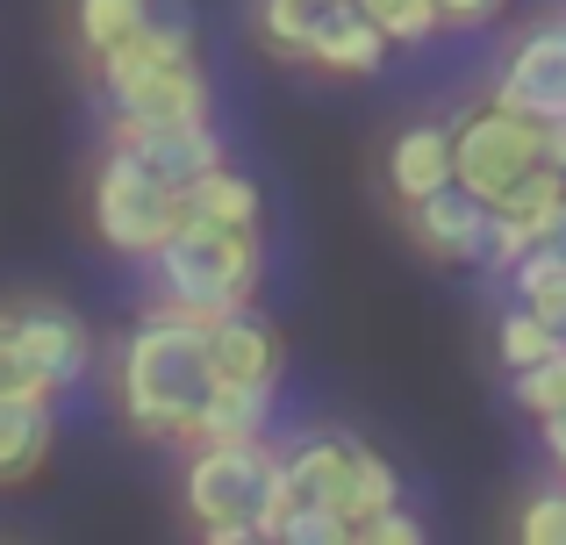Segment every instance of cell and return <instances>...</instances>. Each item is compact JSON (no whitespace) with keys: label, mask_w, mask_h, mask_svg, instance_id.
<instances>
[{"label":"cell","mask_w":566,"mask_h":545,"mask_svg":"<svg viewBox=\"0 0 566 545\" xmlns=\"http://www.w3.org/2000/svg\"><path fill=\"white\" fill-rule=\"evenodd\" d=\"M216 388V366H208V337L201 316H144L137 331L115 352V402L123 423L151 446H187V423L201 409V395Z\"/></svg>","instance_id":"obj_1"},{"label":"cell","mask_w":566,"mask_h":545,"mask_svg":"<svg viewBox=\"0 0 566 545\" xmlns=\"http://www.w3.org/2000/svg\"><path fill=\"white\" fill-rule=\"evenodd\" d=\"M265 252L259 230H230V223H201L180 216L166 238L151 244V287L172 316H222V308H244L259 294Z\"/></svg>","instance_id":"obj_2"},{"label":"cell","mask_w":566,"mask_h":545,"mask_svg":"<svg viewBox=\"0 0 566 545\" xmlns=\"http://www.w3.org/2000/svg\"><path fill=\"white\" fill-rule=\"evenodd\" d=\"M180 503L193 517V532L216 545H251L273 532L280 510V467L265 438H201L187 446L180 467Z\"/></svg>","instance_id":"obj_3"},{"label":"cell","mask_w":566,"mask_h":545,"mask_svg":"<svg viewBox=\"0 0 566 545\" xmlns=\"http://www.w3.org/2000/svg\"><path fill=\"white\" fill-rule=\"evenodd\" d=\"M101 86H108L115 129H144V123H201L208 115V72L193 57H158L151 43H115L94 57Z\"/></svg>","instance_id":"obj_4"},{"label":"cell","mask_w":566,"mask_h":545,"mask_svg":"<svg viewBox=\"0 0 566 545\" xmlns=\"http://www.w3.org/2000/svg\"><path fill=\"white\" fill-rule=\"evenodd\" d=\"M444 129H452V180L481 201H502L531 166L553 158V123H531V115L502 108V101H488V108L459 115Z\"/></svg>","instance_id":"obj_5"},{"label":"cell","mask_w":566,"mask_h":545,"mask_svg":"<svg viewBox=\"0 0 566 545\" xmlns=\"http://www.w3.org/2000/svg\"><path fill=\"white\" fill-rule=\"evenodd\" d=\"M172 223H180V195H172L129 144L108 137L101 172H94V230H101V244L123 252V259H151V244L166 238Z\"/></svg>","instance_id":"obj_6"},{"label":"cell","mask_w":566,"mask_h":545,"mask_svg":"<svg viewBox=\"0 0 566 545\" xmlns=\"http://www.w3.org/2000/svg\"><path fill=\"white\" fill-rule=\"evenodd\" d=\"M495 101L531 115V123H559L566 115V8L531 14L510 36V51L495 65Z\"/></svg>","instance_id":"obj_7"},{"label":"cell","mask_w":566,"mask_h":545,"mask_svg":"<svg viewBox=\"0 0 566 545\" xmlns=\"http://www.w3.org/2000/svg\"><path fill=\"white\" fill-rule=\"evenodd\" d=\"M8 316H14V337H22L29 366L43 374L51 395L80 388V380L94 374V331H86L65 302H8Z\"/></svg>","instance_id":"obj_8"},{"label":"cell","mask_w":566,"mask_h":545,"mask_svg":"<svg viewBox=\"0 0 566 545\" xmlns=\"http://www.w3.org/2000/svg\"><path fill=\"white\" fill-rule=\"evenodd\" d=\"M401 216H409V238L423 244L430 259L481 266V252H488V201L467 195L459 180H444V187H430V195L401 201Z\"/></svg>","instance_id":"obj_9"},{"label":"cell","mask_w":566,"mask_h":545,"mask_svg":"<svg viewBox=\"0 0 566 545\" xmlns=\"http://www.w3.org/2000/svg\"><path fill=\"white\" fill-rule=\"evenodd\" d=\"M302 57L323 65V72H337V80H366V72H380L387 36L359 14V0H316L308 36H302Z\"/></svg>","instance_id":"obj_10"},{"label":"cell","mask_w":566,"mask_h":545,"mask_svg":"<svg viewBox=\"0 0 566 545\" xmlns=\"http://www.w3.org/2000/svg\"><path fill=\"white\" fill-rule=\"evenodd\" d=\"M352 446L359 438H294L287 452H273L280 467V510H337L352 474ZM345 517V510H337Z\"/></svg>","instance_id":"obj_11"},{"label":"cell","mask_w":566,"mask_h":545,"mask_svg":"<svg viewBox=\"0 0 566 545\" xmlns=\"http://www.w3.org/2000/svg\"><path fill=\"white\" fill-rule=\"evenodd\" d=\"M115 144H129V151L144 158V166L158 172V180L180 195L187 180H201L208 166H222V137L201 123H144V129H115Z\"/></svg>","instance_id":"obj_12"},{"label":"cell","mask_w":566,"mask_h":545,"mask_svg":"<svg viewBox=\"0 0 566 545\" xmlns=\"http://www.w3.org/2000/svg\"><path fill=\"white\" fill-rule=\"evenodd\" d=\"M201 337H208V366H216V380H280V337H273V323L251 316V302L208 316Z\"/></svg>","instance_id":"obj_13"},{"label":"cell","mask_w":566,"mask_h":545,"mask_svg":"<svg viewBox=\"0 0 566 545\" xmlns=\"http://www.w3.org/2000/svg\"><path fill=\"white\" fill-rule=\"evenodd\" d=\"M51 460V395L0 388V489H22Z\"/></svg>","instance_id":"obj_14"},{"label":"cell","mask_w":566,"mask_h":545,"mask_svg":"<svg viewBox=\"0 0 566 545\" xmlns=\"http://www.w3.org/2000/svg\"><path fill=\"white\" fill-rule=\"evenodd\" d=\"M265 423H273V380H216L187 423V446H201V438H265Z\"/></svg>","instance_id":"obj_15"},{"label":"cell","mask_w":566,"mask_h":545,"mask_svg":"<svg viewBox=\"0 0 566 545\" xmlns=\"http://www.w3.org/2000/svg\"><path fill=\"white\" fill-rule=\"evenodd\" d=\"M452 180V129L444 123H409L395 137V151H387V195L395 201H416L430 195V187Z\"/></svg>","instance_id":"obj_16"},{"label":"cell","mask_w":566,"mask_h":545,"mask_svg":"<svg viewBox=\"0 0 566 545\" xmlns=\"http://www.w3.org/2000/svg\"><path fill=\"white\" fill-rule=\"evenodd\" d=\"M502 273L516 280V302H524L531 316H545V323L566 337V230H559V238L524 244V252H516Z\"/></svg>","instance_id":"obj_17"},{"label":"cell","mask_w":566,"mask_h":545,"mask_svg":"<svg viewBox=\"0 0 566 545\" xmlns=\"http://www.w3.org/2000/svg\"><path fill=\"white\" fill-rule=\"evenodd\" d=\"M180 216H201V223H230V230H259V187L230 166H208L201 180L180 187Z\"/></svg>","instance_id":"obj_18"},{"label":"cell","mask_w":566,"mask_h":545,"mask_svg":"<svg viewBox=\"0 0 566 545\" xmlns=\"http://www.w3.org/2000/svg\"><path fill=\"white\" fill-rule=\"evenodd\" d=\"M144 14H151V0H72V43L86 57H101L115 43L144 36Z\"/></svg>","instance_id":"obj_19"},{"label":"cell","mask_w":566,"mask_h":545,"mask_svg":"<svg viewBox=\"0 0 566 545\" xmlns=\"http://www.w3.org/2000/svg\"><path fill=\"white\" fill-rule=\"evenodd\" d=\"M387 503H401V481H395V467H387L380 452L352 446V474H345V495H337L345 524H366V517H374V510H387Z\"/></svg>","instance_id":"obj_20"},{"label":"cell","mask_w":566,"mask_h":545,"mask_svg":"<svg viewBox=\"0 0 566 545\" xmlns=\"http://www.w3.org/2000/svg\"><path fill=\"white\" fill-rule=\"evenodd\" d=\"M359 14L387 36V51H416V43H430L444 29L430 0H359Z\"/></svg>","instance_id":"obj_21"},{"label":"cell","mask_w":566,"mask_h":545,"mask_svg":"<svg viewBox=\"0 0 566 545\" xmlns=\"http://www.w3.org/2000/svg\"><path fill=\"white\" fill-rule=\"evenodd\" d=\"M510 395L531 409V417H545V409L566 402V337H559L553 352H538L531 366H510Z\"/></svg>","instance_id":"obj_22"},{"label":"cell","mask_w":566,"mask_h":545,"mask_svg":"<svg viewBox=\"0 0 566 545\" xmlns=\"http://www.w3.org/2000/svg\"><path fill=\"white\" fill-rule=\"evenodd\" d=\"M495 345H502V366H531V359H538V352H553V345H559V331H553V323H545V316H531L524 302H516L510 316H502Z\"/></svg>","instance_id":"obj_23"},{"label":"cell","mask_w":566,"mask_h":545,"mask_svg":"<svg viewBox=\"0 0 566 545\" xmlns=\"http://www.w3.org/2000/svg\"><path fill=\"white\" fill-rule=\"evenodd\" d=\"M265 538H280V545H345L352 524L337 517V510H273V532Z\"/></svg>","instance_id":"obj_24"},{"label":"cell","mask_w":566,"mask_h":545,"mask_svg":"<svg viewBox=\"0 0 566 545\" xmlns=\"http://www.w3.org/2000/svg\"><path fill=\"white\" fill-rule=\"evenodd\" d=\"M158 57H193V14L180 8V0H151V14H144V36Z\"/></svg>","instance_id":"obj_25"},{"label":"cell","mask_w":566,"mask_h":545,"mask_svg":"<svg viewBox=\"0 0 566 545\" xmlns=\"http://www.w3.org/2000/svg\"><path fill=\"white\" fill-rule=\"evenodd\" d=\"M308 14L316 0H259V29L280 57H302V36H308Z\"/></svg>","instance_id":"obj_26"},{"label":"cell","mask_w":566,"mask_h":545,"mask_svg":"<svg viewBox=\"0 0 566 545\" xmlns=\"http://www.w3.org/2000/svg\"><path fill=\"white\" fill-rule=\"evenodd\" d=\"M516 538L524 545H566V489H545L516 510Z\"/></svg>","instance_id":"obj_27"},{"label":"cell","mask_w":566,"mask_h":545,"mask_svg":"<svg viewBox=\"0 0 566 545\" xmlns=\"http://www.w3.org/2000/svg\"><path fill=\"white\" fill-rule=\"evenodd\" d=\"M352 538H366V545H423L430 532H423V524H416L401 503H387V510H374L366 524H352Z\"/></svg>","instance_id":"obj_28"},{"label":"cell","mask_w":566,"mask_h":545,"mask_svg":"<svg viewBox=\"0 0 566 545\" xmlns=\"http://www.w3.org/2000/svg\"><path fill=\"white\" fill-rule=\"evenodd\" d=\"M430 8H438L444 29H481V22H495V14H502V0H430Z\"/></svg>","instance_id":"obj_29"},{"label":"cell","mask_w":566,"mask_h":545,"mask_svg":"<svg viewBox=\"0 0 566 545\" xmlns=\"http://www.w3.org/2000/svg\"><path fill=\"white\" fill-rule=\"evenodd\" d=\"M538 431H545V452H553V460L566 467V402H559V409H545V417H538Z\"/></svg>","instance_id":"obj_30"},{"label":"cell","mask_w":566,"mask_h":545,"mask_svg":"<svg viewBox=\"0 0 566 545\" xmlns=\"http://www.w3.org/2000/svg\"><path fill=\"white\" fill-rule=\"evenodd\" d=\"M553 158H559V166H566V115H559V123H553Z\"/></svg>","instance_id":"obj_31"}]
</instances>
